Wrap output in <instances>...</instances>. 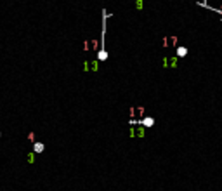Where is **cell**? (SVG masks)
Returning a JSON list of instances; mask_svg holds the SVG:
<instances>
[{
  "label": "cell",
  "instance_id": "obj_1",
  "mask_svg": "<svg viewBox=\"0 0 222 191\" xmlns=\"http://www.w3.org/2000/svg\"><path fill=\"white\" fill-rule=\"evenodd\" d=\"M187 54V49L186 47H177V56H179V57H184Z\"/></svg>",
  "mask_w": 222,
  "mask_h": 191
},
{
  "label": "cell",
  "instance_id": "obj_2",
  "mask_svg": "<svg viewBox=\"0 0 222 191\" xmlns=\"http://www.w3.org/2000/svg\"><path fill=\"white\" fill-rule=\"evenodd\" d=\"M142 123H144V125H146V127H151V125H153V123H154V120H153V118H149V116H148V118H144V120H142Z\"/></svg>",
  "mask_w": 222,
  "mask_h": 191
},
{
  "label": "cell",
  "instance_id": "obj_3",
  "mask_svg": "<svg viewBox=\"0 0 222 191\" xmlns=\"http://www.w3.org/2000/svg\"><path fill=\"white\" fill-rule=\"evenodd\" d=\"M40 151H43V144H42V142H37V144H35V153H40Z\"/></svg>",
  "mask_w": 222,
  "mask_h": 191
},
{
  "label": "cell",
  "instance_id": "obj_4",
  "mask_svg": "<svg viewBox=\"0 0 222 191\" xmlns=\"http://www.w3.org/2000/svg\"><path fill=\"white\" fill-rule=\"evenodd\" d=\"M212 9H215L217 12H220V14H222V5H220V7H212Z\"/></svg>",
  "mask_w": 222,
  "mask_h": 191
}]
</instances>
